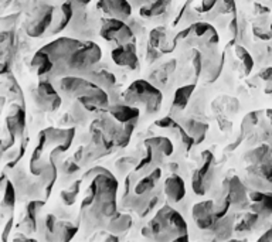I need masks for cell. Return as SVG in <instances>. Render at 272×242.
<instances>
[{
	"instance_id": "obj_27",
	"label": "cell",
	"mask_w": 272,
	"mask_h": 242,
	"mask_svg": "<svg viewBox=\"0 0 272 242\" xmlns=\"http://www.w3.org/2000/svg\"><path fill=\"white\" fill-rule=\"evenodd\" d=\"M194 89H196V84H189V85L178 88V91L175 92V99L171 103V109L173 111H183Z\"/></svg>"
},
{
	"instance_id": "obj_2",
	"label": "cell",
	"mask_w": 272,
	"mask_h": 242,
	"mask_svg": "<svg viewBox=\"0 0 272 242\" xmlns=\"http://www.w3.org/2000/svg\"><path fill=\"white\" fill-rule=\"evenodd\" d=\"M123 101L129 105H143L146 114H156L163 101V95L160 89L152 83H147L145 79L133 81L129 88L123 92Z\"/></svg>"
},
{
	"instance_id": "obj_24",
	"label": "cell",
	"mask_w": 272,
	"mask_h": 242,
	"mask_svg": "<svg viewBox=\"0 0 272 242\" xmlns=\"http://www.w3.org/2000/svg\"><path fill=\"white\" fill-rule=\"evenodd\" d=\"M40 178H41V184L45 187V198L50 196L51 189L57 180V166L53 162V156L50 157V160L45 163L43 172L40 174Z\"/></svg>"
},
{
	"instance_id": "obj_1",
	"label": "cell",
	"mask_w": 272,
	"mask_h": 242,
	"mask_svg": "<svg viewBox=\"0 0 272 242\" xmlns=\"http://www.w3.org/2000/svg\"><path fill=\"white\" fill-rule=\"evenodd\" d=\"M142 234L145 238L156 241H187V224L180 212L165 205L146 225Z\"/></svg>"
},
{
	"instance_id": "obj_10",
	"label": "cell",
	"mask_w": 272,
	"mask_h": 242,
	"mask_svg": "<svg viewBox=\"0 0 272 242\" xmlns=\"http://www.w3.org/2000/svg\"><path fill=\"white\" fill-rule=\"evenodd\" d=\"M112 60L119 67H127L131 70L139 68V60L136 56V44L135 41H129L127 44L116 45V48L112 50Z\"/></svg>"
},
{
	"instance_id": "obj_18",
	"label": "cell",
	"mask_w": 272,
	"mask_h": 242,
	"mask_svg": "<svg viewBox=\"0 0 272 242\" xmlns=\"http://www.w3.org/2000/svg\"><path fill=\"white\" fill-rule=\"evenodd\" d=\"M43 205H44V201H40V200H36V198H34V201L27 204L24 217L21 218V223H20V229H23L21 232L33 234V232L37 231L36 216H37V211L40 210V207H43Z\"/></svg>"
},
{
	"instance_id": "obj_4",
	"label": "cell",
	"mask_w": 272,
	"mask_h": 242,
	"mask_svg": "<svg viewBox=\"0 0 272 242\" xmlns=\"http://www.w3.org/2000/svg\"><path fill=\"white\" fill-rule=\"evenodd\" d=\"M102 57V51L100 45L92 41H85L78 50L68 58L65 64L67 75H81L88 72L95 64ZM65 75V76H67Z\"/></svg>"
},
{
	"instance_id": "obj_47",
	"label": "cell",
	"mask_w": 272,
	"mask_h": 242,
	"mask_svg": "<svg viewBox=\"0 0 272 242\" xmlns=\"http://www.w3.org/2000/svg\"><path fill=\"white\" fill-rule=\"evenodd\" d=\"M260 76L264 79V81H266V83H269V81H272V67H269V68H265V70L261 71Z\"/></svg>"
},
{
	"instance_id": "obj_45",
	"label": "cell",
	"mask_w": 272,
	"mask_h": 242,
	"mask_svg": "<svg viewBox=\"0 0 272 242\" xmlns=\"http://www.w3.org/2000/svg\"><path fill=\"white\" fill-rule=\"evenodd\" d=\"M217 5V0H203L202 7H200V12L209 13L210 10H213Z\"/></svg>"
},
{
	"instance_id": "obj_50",
	"label": "cell",
	"mask_w": 272,
	"mask_h": 242,
	"mask_svg": "<svg viewBox=\"0 0 272 242\" xmlns=\"http://www.w3.org/2000/svg\"><path fill=\"white\" fill-rule=\"evenodd\" d=\"M129 2H131V5H133V6L143 7L146 5H149V3H152L153 0H129Z\"/></svg>"
},
{
	"instance_id": "obj_35",
	"label": "cell",
	"mask_w": 272,
	"mask_h": 242,
	"mask_svg": "<svg viewBox=\"0 0 272 242\" xmlns=\"http://www.w3.org/2000/svg\"><path fill=\"white\" fill-rule=\"evenodd\" d=\"M91 115H92V112L88 111L81 102L77 99L76 103L72 105V109H71V116L74 118V121L80 122V123H85L91 118Z\"/></svg>"
},
{
	"instance_id": "obj_9",
	"label": "cell",
	"mask_w": 272,
	"mask_h": 242,
	"mask_svg": "<svg viewBox=\"0 0 272 242\" xmlns=\"http://www.w3.org/2000/svg\"><path fill=\"white\" fill-rule=\"evenodd\" d=\"M224 65V52L218 54L217 50L203 52V78L206 83H214L220 76Z\"/></svg>"
},
{
	"instance_id": "obj_13",
	"label": "cell",
	"mask_w": 272,
	"mask_h": 242,
	"mask_svg": "<svg viewBox=\"0 0 272 242\" xmlns=\"http://www.w3.org/2000/svg\"><path fill=\"white\" fill-rule=\"evenodd\" d=\"M43 133L47 138V142L57 143V147L54 149V153H63L68 150L76 136V129H58V127H47L43 130Z\"/></svg>"
},
{
	"instance_id": "obj_30",
	"label": "cell",
	"mask_w": 272,
	"mask_h": 242,
	"mask_svg": "<svg viewBox=\"0 0 272 242\" xmlns=\"http://www.w3.org/2000/svg\"><path fill=\"white\" fill-rule=\"evenodd\" d=\"M272 156V150L269 145H261V146L255 147L254 150L248 152L245 154V160L248 165H261L262 162L269 159Z\"/></svg>"
},
{
	"instance_id": "obj_33",
	"label": "cell",
	"mask_w": 272,
	"mask_h": 242,
	"mask_svg": "<svg viewBox=\"0 0 272 242\" xmlns=\"http://www.w3.org/2000/svg\"><path fill=\"white\" fill-rule=\"evenodd\" d=\"M260 220H261L260 216H258L257 212L251 211L250 214H247V216L241 220L240 223L235 225V231H237V232H245V231H251V229H254L255 227H257V224H258V221H260Z\"/></svg>"
},
{
	"instance_id": "obj_42",
	"label": "cell",
	"mask_w": 272,
	"mask_h": 242,
	"mask_svg": "<svg viewBox=\"0 0 272 242\" xmlns=\"http://www.w3.org/2000/svg\"><path fill=\"white\" fill-rule=\"evenodd\" d=\"M162 50L160 48H156V47H153L152 44H147V48H146V61L149 64L155 63L156 60L162 57Z\"/></svg>"
},
{
	"instance_id": "obj_44",
	"label": "cell",
	"mask_w": 272,
	"mask_h": 242,
	"mask_svg": "<svg viewBox=\"0 0 272 242\" xmlns=\"http://www.w3.org/2000/svg\"><path fill=\"white\" fill-rule=\"evenodd\" d=\"M253 32H254V34H255V37H258L260 38V40H271L272 38V32H264V30H262V27H258V25H255V27H254L253 29Z\"/></svg>"
},
{
	"instance_id": "obj_12",
	"label": "cell",
	"mask_w": 272,
	"mask_h": 242,
	"mask_svg": "<svg viewBox=\"0 0 272 242\" xmlns=\"http://www.w3.org/2000/svg\"><path fill=\"white\" fill-rule=\"evenodd\" d=\"M96 7L108 17L127 20L132 14V6L129 0H98Z\"/></svg>"
},
{
	"instance_id": "obj_16",
	"label": "cell",
	"mask_w": 272,
	"mask_h": 242,
	"mask_svg": "<svg viewBox=\"0 0 272 242\" xmlns=\"http://www.w3.org/2000/svg\"><path fill=\"white\" fill-rule=\"evenodd\" d=\"M7 129L13 136H21L26 127V112L24 108L20 105H12L10 114L6 119Z\"/></svg>"
},
{
	"instance_id": "obj_22",
	"label": "cell",
	"mask_w": 272,
	"mask_h": 242,
	"mask_svg": "<svg viewBox=\"0 0 272 242\" xmlns=\"http://www.w3.org/2000/svg\"><path fill=\"white\" fill-rule=\"evenodd\" d=\"M131 227H132V218H131V216L122 214V212H116L114 217H111L107 225L108 231L112 232V234L128 232Z\"/></svg>"
},
{
	"instance_id": "obj_11",
	"label": "cell",
	"mask_w": 272,
	"mask_h": 242,
	"mask_svg": "<svg viewBox=\"0 0 272 242\" xmlns=\"http://www.w3.org/2000/svg\"><path fill=\"white\" fill-rule=\"evenodd\" d=\"M191 216H193V220H194V223L197 224L199 228L210 229L217 221L214 201L207 200V201L197 203L191 210Z\"/></svg>"
},
{
	"instance_id": "obj_41",
	"label": "cell",
	"mask_w": 272,
	"mask_h": 242,
	"mask_svg": "<svg viewBox=\"0 0 272 242\" xmlns=\"http://www.w3.org/2000/svg\"><path fill=\"white\" fill-rule=\"evenodd\" d=\"M260 115V112H251V114H248L245 118H244V122H242V126H241V129H242V136L245 135V130L247 129H253L254 126H255V123L258 122V116Z\"/></svg>"
},
{
	"instance_id": "obj_46",
	"label": "cell",
	"mask_w": 272,
	"mask_h": 242,
	"mask_svg": "<svg viewBox=\"0 0 272 242\" xmlns=\"http://www.w3.org/2000/svg\"><path fill=\"white\" fill-rule=\"evenodd\" d=\"M228 30H230V33L233 34V40L235 41V38L238 36V20H237V17H234V19L231 20V23L228 25Z\"/></svg>"
},
{
	"instance_id": "obj_19",
	"label": "cell",
	"mask_w": 272,
	"mask_h": 242,
	"mask_svg": "<svg viewBox=\"0 0 272 242\" xmlns=\"http://www.w3.org/2000/svg\"><path fill=\"white\" fill-rule=\"evenodd\" d=\"M84 76L89 81L96 84L98 87L104 88L105 91L112 89L116 84V78H115L114 74L107 70H89L88 72L84 74Z\"/></svg>"
},
{
	"instance_id": "obj_17",
	"label": "cell",
	"mask_w": 272,
	"mask_h": 242,
	"mask_svg": "<svg viewBox=\"0 0 272 242\" xmlns=\"http://www.w3.org/2000/svg\"><path fill=\"white\" fill-rule=\"evenodd\" d=\"M109 114L114 116L115 119L120 123H128V122H138L139 118V108L129 105V103H114L109 106Z\"/></svg>"
},
{
	"instance_id": "obj_14",
	"label": "cell",
	"mask_w": 272,
	"mask_h": 242,
	"mask_svg": "<svg viewBox=\"0 0 272 242\" xmlns=\"http://www.w3.org/2000/svg\"><path fill=\"white\" fill-rule=\"evenodd\" d=\"M165 194L170 203H179L186 196L184 180L179 174H171L165 181Z\"/></svg>"
},
{
	"instance_id": "obj_31",
	"label": "cell",
	"mask_w": 272,
	"mask_h": 242,
	"mask_svg": "<svg viewBox=\"0 0 272 242\" xmlns=\"http://www.w3.org/2000/svg\"><path fill=\"white\" fill-rule=\"evenodd\" d=\"M77 231H78V228L71 223H67V221H57L56 232H54V239L70 241V239H72V236L77 234Z\"/></svg>"
},
{
	"instance_id": "obj_43",
	"label": "cell",
	"mask_w": 272,
	"mask_h": 242,
	"mask_svg": "<svg viewBox=\"0 0 272 242\" xmlns=\"http://www.w3.org/2000/svg\"><path fill=\"white\" fill-rule=\"evenodd\" d=\"M155 125L160 127V129H173V127L176 126V122L173 121L171 116H165V118H162V119L155 122Z\"/></svg>"
},
{
	"instance_id": "obj_28",
	"label": "cell",
	"mask_w": 272,
	"mask_h": 242,
	"mask_svg": "<svg viewBox=\"0 0 272 242\" xmlns=\"http://www.w3.org/2000/svg\"><path fill=\"white\" fill-rule=\"evenodd\" d=\"M250 208L254 212H257L260 218L262 220H268L272 216V193L271 191H266L265 197L262 198L261 201L257 203H251Z\"/></svg>"
},
{
	"instance_id": "obj_48",
	"label": "cell",
	"mask_w": 272,
	"mask_h": 242,
	"mask_svg": "<svg viewBox=\"0 0 272 242\" xmlns=\"http://www.w3.org/2000/svg\"><path fill=\"white\" fill-rule=\"evenodd\" d=\"M255 13L260 14V16H266L269 13V9L265 6H262L260 3H255Z\"/></svg>"
},
{
	"instance_id": "obj_15",
	"label": "cell",
	"mask_w": 272,
	"mask_h": 242,
	"mask_svg": "<svg viewBox=\"0 0 272 242\" xmlns=\"http://www.w3.org/2000/svg\"><path fill=\"white\" fill-rule=\"evenodd\" d=\"M145 145L153 149V162L155 163H162L163 157L170 156L173 153V143L170 142V139L163 138V136H156V138L146 139Z\"/></svg>"
},
{
	"instance_id": "obj_49",
	"label": "cell",
	"mask_w": 272,
	"mask_h": 242,
	"mask_svg": "<svg viewBox=\"0 0 272 242\" xmlns=\"http://www.w3.org/2000/svg\"><path fill=\"white\" fill-rule=\"evenodd\" d=\"M13 227V217L7 221L6 224V227H5V231H3V242H6L7 241V235L10 234V229H12Z\"/></svg>"
},
{
	"instance_id": "obj_20",
	"label": "cell",
	"mask_w": 272,
	"mask_h": 242,
	"mask_svg": "<svg viewBox=\"0 0 272 242\" xmlns=\"http://www.w3.org/2000/svg\"><path fill=\"white\" fill-rule=\"evenodd\" d=\"M211 231L215 235L217 239H230L231 234H233V229H234V216L233 214H227L220 220H217L214 223V225L211 227Z\"/></svg>"
},
{
	"instance_id": "obj_7",
	"label": "cell",
	"mask_w": 272,
	"mask_h": 242,
	"mask_svg": "<svg viewBox=\"0 0 272 242\" xmlns=\"http://www.w3.org/2000/svg\"><path fill=\"white\" fill-rule=\"evenodd\" d=\"M53 20H54V7L50 5L38 6L27 23L26 32L30 37H40L44 34L48 27H51Z\"/></svg>"
},
{
	"instance_id": "obj_8",
	"label": "cell",
	"mask_w": 272,
	"mask_h": 242,
	"mask_svg": "<svg viewBox=\"0 0 272 242\" xmlns=\"http://www.w3.org/2000/svg\"><path fill=\"white\" fill-rule=\"evenodd\" d=\"M222 194L228 196L231 200V205L238 208V210H244V208H248L251 205V201L248 198L247 187L238 178V176H233L231 178L224 180Z\"/></svg>"
},
{
	"instance_id": "obj_6",
	"label": "cell",
	"mask_w": 272,
	"mask_h": 242,
	"mask_svg": "<svg viewBox=\"0 0 272 242\" xmlns=\"http://www.w3.org/2000/svg\"><path fill=\"white\" fill-rule=\"evenodd\" d=\"M33 99L38 108L45 112H53L61 106V96L48 79H40L38 87L33 92Z\"/></svg>"
},
{
	"instance_id": "obj_34",
	"label": "cell",
	"mask_w": 272,
	"mask_h": 242,
	"mask_svg": "<svg viewBox=\"0 0 272 242\" xmlns=\"http://www.w3.org/2000/svg\"><path fill=\"white\" fill-rule=\"evenodd\" d=\"M3 201H2V205L5 210L13 211L14 208V204H16V189H14V184L12 181H7V184L5 185V190H3Z\"/></svg>"
},
{
	"instance_id": "obj_38",
	"label": "cell",
	"mask_w": 272,
	"mask_h": 242,
	"mask_svg": "<svg viewBox=\"0 0 272 242\" xmlns=\"http://www.w3.org/2000/svg\"><path fill=\"white\" fill-rule=\"evenodd\" d=\"M235 54H237V57L242 61L245 74H250L254 68V60L253 57L250 56V52H248L242 45H235Z\"/></svg>"
},
{
	"instance_id": "obj_26",
	"label": "cell",
	"mask_w": 272,
	"mask_h": 242,
	"mask_svg": "<svg viewBox=\"0 0 272 242\" xmlns=\"http://www.w3.org/2000/svg\"><path fill=\"white\" fill-rule=\"evenodd\" d=\"M32 65L37 70V75L43 76L51 72L53 67H54V63H53L50 56L44 50H40L34 54V57L32 60Z\"/></svg>"
},
{
	"instance_id": "obj_21",
	"label": "cell",
	"mask_w": 272,
	"mask_h": 242,
	"mask_svg": "<svg viewBox=\"0 0 272 242\" xmlns=\"http://www.w3.org/2000/svg\"><path fill=\"white\" fill-rule=\"evenodd\" d=\"M60 12V16H58V23L56 24H51V34H57V33L63 32L65 27H68L72 20V16H74V5L71 0H67L64 2L61 7L58 9Z\"/></svg>"
},
{
	"instance_id": "obj_36",
	"label": "cell",
	"mask_w": 272,
	"mask_h": 242,
	"mask_svg": "<svg viewBox=\"0 0 272 242\" xmlns=\"http://www.w3.org/2000/svg\"><path fill=\"white\" fill-rule=\"evenodd\" d=\"M167 43L166 40V29L163 27H156L151 32V36H149V44H152L153 47L156 48H163Z\"/></svg>"
},
{
	"instance_id": "obj_25",
	"label": "cell",
	"mask_w": 272,
	"mask_h": 242,
	"mask_svg": "<svg viewBox=\"0 0 272 242\" xmlns=\"http://www.w3.org/2000/svg\"><path fill=\"white\" fill-rule=\"evenodd\" d=\"M183 127L187 130V133H189L190 136H193V138H194L196 145L202 143L203 139L206 138L207 129H209L207 123H203V122L197 121V119H194V118H189V119H186Z\"/></svg>"
},
{
	"instance_id": "obj_5",
	"label": "cell",
	"mask_w": 272,
	"mask_h": 242,
	"mask_svg": "<svg viewBox=\"0 0 272 242\" xmlns=\"http://www.w3.org/2000/svg\"><path fill=\"white\" fill-rule=\"evenodd\" d=\"M102 38L107 41H114L116 45L127 44L133 40V30L131 25L125 24V21L115 17H105L102 19L101 32Z\"/></svg>"
},
{
	"instance_id": "obj_37",
	"label": "cell",
	"mask_w": 272,
	"mask_h": 242,
	"mask_svg": "<svg viewBox=\"0 0 272 242\" xmlns=\"http://www.w3.org/2000/svg\"><path fill=\"white\" fill-rule=\"evenodd\" d=\"M80 185H81V180H77L74 184L61 191V198H63L65 205H72V204L76 203L77 196L80 193Z\"/></svg>"
},
{
	"instance_id": "obj_32",
	"label": "cell",
	"mask_w": 272,
	"mask_h": 242,
	"mask_svg": "<svg viewBox=\"0 0 272 242\" xmlns=\"http://www.w3.org/2000/svg\"><path fill=\"white\" fill-rule=\"evenodd\" d=\"M135 125H136V122L135 121L128 122V123H123V125H122L119 132L115 135L114 139H112V142L115 143V146L118 147L128 146V143H129V140H131V136H132L133 133Z\"/></svg>"
},
{
	"instance_id": "obj_52",
	"label": "cell",
	"mask_w": 272,
	"mask_h": 242,
	"mask_svg": "<svg viewBox=\"0 0 272 242\" xmlns=\"http://www.w3.org/2000/svg\"><path fill=\"white\" fill-rule=\"evenodd\" d=\"M71 2H72V5H74V6L85 7L87 5H88L89 2H91V0H71Z\"/></svg>"
},
{
	"instance_id": "obj_3",
	"label": "cell",
	"mask_w": 272,
	"mask_h": 242,
	"mask_svg": "<svg viewBox=\"0 0 272 242\" xmlns=\"http://www.w3.org/2000/svg\"><path fill=\"white\" fill-rule=\"evenodd\" d=\"M84 43L80 41V38H71V37H60L54 41H51L48 44H45L41 50H44L54 63L53 67V75L56 76H65L67 70H65V64L68 61V58L76 52Z\"/></svg>"
},
{
	"instance_id": "obj_23",
	"label": "cell",
	"mask_w": 272,
	"mask_h": 242,
	"mask_svg": "<svg viewBox=\"0 0 272 242\" xmlns=\"http://www.w3.org/2000/svg\"><path fill=\"white\" fill-rule=\"evenodd\" d=\"M162 176V170L156 167V169H153L152 172L149 173V174H146L145 177H142L135 184V193H138V194H145V193H151V191L155 190V187H156V183L159 181V178Z\"/></svg>"
},
{
	"instance_id": "obj_53",
	"label": "cell",
	"mask_w": 272,
	"mask_h": 242,
	"mask_svg": "<svg viewBox=\"0 0 272 242\" xmlns=\"http://www.w3.org/2000/svg\"><path fill=\"white\" fill-rule=\"evenodd\" d=\"M12 0H2V3H3V6H7L9 3H10Z\"/></svg>"
},
{
	"instance_id": "obj_51",
	"label": "cell",
	"mask_w": 272,
	"mask_h": 242,
	"mask_svg": "<svg viewBox=\"0 0 272 242\" xmlns=\"http://www.w3.org/2000/svg\"><path fill=\"white\" fill-rule=\"evenodd\" d=\"M260 241H272V227L266 231L264 235H261Z\"/></svg>"
},
{
	"instance_id": "obj_54",
	"label": "cell",
	"mask_w": 272,
	"mask_h": 242,
	"mask_svg": "<svg viewBox=\"0 0 272 242\" xmlns=\"http://www.w3.org/2000/svg\"><path fill=\"white\" fill-rule=\"evenodd\" d=\"M271 32H272V23H271Z\"/></svg>"
},
{
	"instance_id": "obj_29",
	"label": "cell",
	"mask_w": 272,
	"mask_h": 242,
	"mask_svg": "<svg viewBox=\"0 0 272 242\" xmlns=\"http://www.w3.org/2000/svg\"><path fill=\"white\" fill-rule=\"evenodd\" d=\"M171 0H153L152 3L146 5V6L140 7V16L151 19L155 16H160L163 14L166 10V7L170 5Z\"/></svg>"
},
{
	"instance_id": "obj_40",
	"label": "cell",
	"mask_w": 272,
	"mask_h": 242,
	"mask_svg": "<svg viewBox=\"0 0 272 242\" xmlns=\"http://www.w3.org/2000/svg\"><path fill=\"white\" fill-rule=\"evenodd\" d=\"M191 187H193V191L196 193L197 196H204L206 191H207V187H206V181H204V177L199 170H194L193 172V177H191Z\"/></svg>"
},
{
	"instance_id": "obj_39",
	"label": "cell",
	"mask_w": 272,
	"mask_h": 242,
	"mask_svg": "<svg viewBox=\"0 0 272 242\" xmlns=\"http://www.w3.org/2000/svg\"><path fill=\"white\" fill-rule=\"evenodd\" d=\"M136 165H138V159L128 156V157H122V159L118 160V162L115 163V167H116V170H118L119 174H123V176H125L131 169H135Z\"/></svg>"
}]
</instances>
